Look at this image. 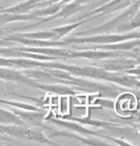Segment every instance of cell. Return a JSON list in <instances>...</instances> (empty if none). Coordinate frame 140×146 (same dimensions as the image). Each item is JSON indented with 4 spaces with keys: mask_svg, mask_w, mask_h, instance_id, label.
Here are the masks:
<instances>
[{
    "mask_svg": "<svg viewBox=\"0 0 140 146\" xmlns=\"http://www.w3.org/2000/svg\"><path fill=\"white\" fill-rule=\"evenodd\" d=\"M96 64L93 66L104 68L111 72H127L130 69L139 66V63L132 57L118 56L104 58V59L95 60Z\"/></svg>",
    "mask_w": 140,
    "mask_h": 146,
    "instance_id": "cell-3",
    "label": "cell"
},
{
    "mask_svg": "<svg viewBox=\"0 0 140 146\" xmlns=\"http://www.w3.org/2000/svg\"><path fill=\"white\" fill-rule=\"evenodd\" d=\"M139 7V0H135L133 4L124 10L119 15L113 17V19L109 20L106 23L102 24L96 28L90 29V30L83 31L82 35L86 34H102V33H121V30L127 24V22L136 13Z\"/></svg>",
    "mask_w": 140,
    "mask_h": 146,
    "instance_id": "cell-1",
    "label": "cell"
},
{
    "mask_svg": "<svg viewBox=\"0 0 140 146\" xmlns=\"http://www.w3.org/2000/svg\"><path fill=\"white\" fill-rule=\"evenodd\" d=\"M97 102H95V103H97L100 104L101 106H104L106 107V108H113V103L112 101H109V100H96Z\"/></svg>",
    "mask_w": 140,
    "mask_h": 146,
    "instance_id": "cell-5",
    "label": "cell"
},
{
    "mask_svg": "<svg viewBox=\"0 0 140 146\" xmlns=\"http://www.w3.org/2000/svg\"><path fill=\"white\" fill-rule=\"evenodd\" d=\"M71 81L74 86H79L80 88H82L85 91L91 93H98L100 96L107 98H115L122 91H124L122 86H119L113 83H109V82H99V80H96V82H94L72 77L71 78Z\"/></svg>",
    "mask_w": 140,
    "mask_h": 146,
    "instance_id": "cell-2",
    "label": "cell"
},
{
    "mask_svg": "<svg viewBox=\"0 0 140 146\" xmlns=\"http://www.w3.org/2000/svg\"><path fill=\"white\" fill-rule=\"evenodd\" d=\"M93 0H74L75 3H77V4L80 6H83V7H85L86 5H89L90 3Z\"/></svg>",
    "mask_w": 140,
    "mask_h": 146,
    "instance_id": "cell-6",
    "label": "cell"
},
{
    "mask_svg": "<svg viewBox=\"0 0 140 146\" xmlns=\"http://www.w3.org/2000/svg\"><path fill=\"white\" fill-rule=\"evenodd\" d=\"M135 1V0H111L109 2L100 5L98 8L90 11L89 13L85 14L84 16L81 17V19L91 17V19L92 20L98 18V17L102 15H106V14H110L112 13H115V11L125 10Z\"/></svg>",
    "mask_w": 140,
    "mask_h": 146,
    "instance_id": "cell-4",
    "label": "cell"
}]
</instances>
